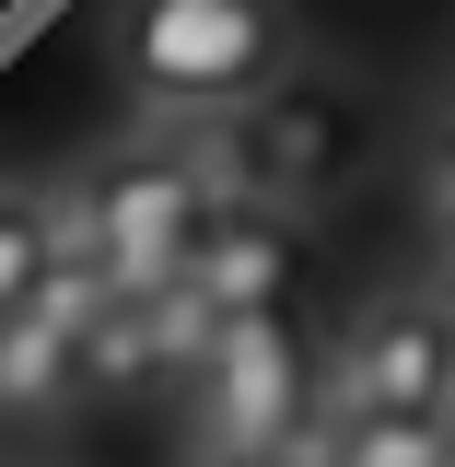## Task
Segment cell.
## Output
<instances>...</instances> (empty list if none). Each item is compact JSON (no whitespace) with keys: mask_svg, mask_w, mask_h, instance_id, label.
<instances>
[{"mask_svg":"<svg viewBox=\"0 0 455 467\" xmlns=\"http://www.w3.org/2000/svg\"><path fill=\"white\" fill-rule=\"evenodd\" d=\"M47 211H58V257H94L129 304H152V292L187 281L199 234L222 211V175L175 140H140V152H106L82 187H58Z\"/></svg>","mask_w":455,"mask_h":467,"instance_id":"6da1fadb","label":"cell"},{"mask_svg":"<svg viewBox=\"0 0 455 467\" xmlns=\"http://www.w3.org/2000/svg\"><path fill=\"white\" fill-rule=\"evenodd\" d=\"M292 58L281 0H129V82L175 117L257 106Z\"/></svg>","mask_w":455,"mask_h":467,"instance_id":"7a4b0ae2","label":"cell"},{"mask_svg":"<svg viewBox=\"0 0 455 467\" xmlns=\"http://www.w3.org/2000/svg\"><path fill=\"white\" fill-rule=\"evenodd\" d=\"M187 398H199V467H222V456H292V432L327 409V386L292 339V316H233L211 362L187 374Z\"/></svg>","mask_w":455,"mask_h":467,"instance_id":"3957f363","label":"cell"},{"mask_svg":"<svg viewBox=\"0 0 455 467\" xmlns=\"http://www.w3.org/2000/svg\"><path fill=\"white\" fill-rule=\"evenodd\" d=\"M350 140H362V106L339 82H269L257 106H233V187L257 211H304L350 175Z\"/></svg>","mask_w":455,"mask_h":467,"instance_id":"277c9868","label":"cell"},{"mask_svg":"<svg viewBox=\"0 0 455 467\" xmlns=\"http://www.w3.org/2000/svg\"><path fill=\"white\" fill-rule=\"evenodd\" d=\"M455 398V339H444V304L432 292H386L350 316L339 362H327V409L350 420H444Z\"/></svg>","mask_w":455,"mask_h":467,"instance_id":"5b68a950","label":"cell"},{"mask_svg":"<svg viewBox=\"0 0 455 467\" xmlns=\"http://www.w3.org/2000/svg\"><path fill=\"white\" fill-rule=\"evenodd\" d=\"M292 269H304V245H292V223L257 211V199H222L211 234H199V257H187V281L211 292L222 316H281V304H292Z\"/></svg>","mask_w":455,"mask_h":467,"instance_id":"8992f818","label":"cell"},{"mask_svg":"<svg viewBox=\"0 0 455 467\" xmlns=\"http://www.w3.org/2000/svg\"><path fill=\"white\" fill-rule=\"evenodd\" d=\"M82 398V339H58L36 316H0V420H47Z\"/></svg>","mask_w":455,"mask_h":467,"instance_id":"52a82bcc","label":"cell"},{"mask_svg":"<svg viewBox=\"0 0 455 467\" xmlns=\"http://www.w3.org/2000/svg\"><path fill=\"white\" fill-rule=\"evenodd\" d=\"M164 362V327H152V304H106V327L82 339V398H140Z\"/></svg>","mask_w":455,"mask_h":467,"instance_id":"ba28073f","label":"cell"},{"mask_svg":"<svg viewBox=\"0 0 455 467\" xmlns=\"http://www.w3.org/2000/svg\"><path fill=\"white\" fill-rule=\"evenodd\" d=\"M47 257H58V211H47V199H24V187H0V316L36 304Z\"/></svg>","mask_w":455,"mask_h":467,"instance_id":"9c48e42d","label":"cell"},{"mask_svg":"<svg viewBox=\"0 0 455 467\" xmlns=\"http://www.w3.org/2000/svg\"><path fill=\"white\" fill-rule=\"evenodd\" d=\"M327 420H339V467H455L444 420H350V409Z\"/></svg>","mask_w":455,"mask_h":467,"instance_id":"30bf717a","label":"cell"},{"mask_svg":"<svg viewBox=\"0 0 455 467\" xmlns=\"http://www.w3.org/2000/svg\"><path fill=\"white\" fill-rule=\"evenodd\" d=\"M420 199H432V223L455 234V140H444V152H432V175H420Z\"/></svg>","mask_w":455,"mask_h":467,"instance_id":"8fae6325","label":"cell"},{"mask_svg":"<svg viewBox=\"0 0 455 467\" xmlns=\"http://www.w3.org/2000/svg\"><path fill=\"white\" fill-rule=\"evenodd\" d=\"M432 304H444V339H455V269H444V281H432Z\"/></svg>","mask_w":455,"mask_h":467,"instance_id":"7c38bea8","label":"cell"},{"mask_svg":"<svg viewBox=\"0 0 455 467\" xmlns=\"http://www.w3.org/2000/svg\"><path fill=\"white\" fill-rule=\"evenodd\" d=\"M222 467H292V456H222Z\"/></svg>","mask_w":455,"mask_h":467,"instance_id":"4fadbf2b","label":"cell"},{"mask_svg":"<svg viewBox=\"0 0 455 467\" xmlns=\"http://www.w3.org/2000/svg\"><path fill=\"white\" fill-rule=\"evenodd\" d=\"M444 444H455V398H444Z\"/></svg>","mask_w":455,"mask_h":467,"instance_id":"5bb4252c","label":"cell"}]
</instances>
